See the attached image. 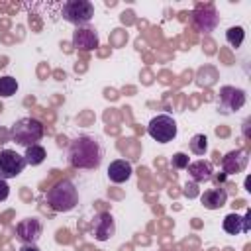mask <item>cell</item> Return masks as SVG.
Instances as JSON below:
<instances>
[{"label":"cell","mask_w":251,"mask_h":251,"mask_svg":"<svg viewBox=\"0 0 251 251\" xmlns=\"http://www.w3.org/2000/svg\"><path fill=\"white\" fill-rule=\"evenodd\" d=\"M147 133L159 143H169L176 137V122L167 114H159L147 124Z\"/></svg>","instance_id":"5"},{"label":"cell","mask_w":251,"mask_h":251,"mask_svg":"<svg viewBox=\"0 0 251 251\" xmlns=\"http://www.w3.org/2000/svg\"><path fill=\"white\" fill-rule=\"evenodd\" d=\"M171 167L173 169H186L188 167V155L184 153H175L171 159Z\"/></svg>","instance_id":"21"},{"label":"cell","mask_w":251,"mask_h":251,"mask_svg":"<svg viewBox=\"0 0 251 251\" xmlns=\"http://www.w3.org/2000/svg\"><path fill=\"white\" fill-rule=\"evenodd\" d=\"M188 175L194 182H204V180H210L214 176V171H212V163L210 161H194V163H188Z\"/></svg>","instance_id":"16"},{"label":"cell","mask_w":251,"mask_h":251,"mask_svg":"<svg viewBox=\"0 0 251 251\" xmlns=\"http://www.w3.org/2000/svg\"><path fill=\"white\" fill-rule=\"evenodd\" d=\"M47 204L55 212H61V214L71 212L78 204V190H76V186L69 178H63V180L55 182L47 190Z\"/></svg>","instance_id":"2"},{"label":"cell","mask_w":251,"mask_h":251,"mask_svg":"<svg viewBox=\"0 0 251 251\" xmlns=\"http://www.w3.org/2000/svg\"><path fill=\"white\" fill-rule=\"evenodd\" d=\"M18 92V80L14 76H0V96L2 98H10Z\"/></svg>","instance_id":"19"},{"label":"cell","mask_w":251,"mask_h":251,"mask_svg":"<svg viewBox=\"0 0 251 251\" xmlns=\"http://www.w3.org/2000/svg\"><path fill=\"white\" fill-rule=\"evenodd\" d=\"M45 157H47V153H45V149H43L39 143L25 147V155H24V159H25V165L37 167V165H41V163L45 161Z\"/></svg>","instance_id":"17"},{"label":"cell","mask_w":251,"mask_h":251,"mask_svg":"<svg viewBox=\"0 0 251 251\" xmlns=\"http://www.w3.org/2000/svg\"><path fill=\"white\" fill-rule=\"evenodd\" d=\"M200 202L208 210H220L227 202V192H226V188H208L200 196Z\"/></svg>","instance_id":"15"},{"label":"cell","mask_w":251,"mask_h":251,"mask_svg":"<svg viewBox=\"0 0 251 251\" xmlns=\"http://www.w3.org/2000/svg\"><path fill=\"white\" fill-rule=\"evenodd\" d=\"M188 147H190V151H192L194 155H204V153L208 151V137H206L204 133H196V135L190 137Z\"/></svg>","instance_id":"18"},{"label":"cell","mask_w":251,"mask_h":251,"mask_svg":"<svg viewBox=\"0 0 251 251\" xmlns=\"http://www.w3.org/2000/svg\"><path fill=\"white\" fill-rule=\"evenodd\" d=\"M245 39V31L241 25H231L227 31H226V41L231 45V47H239Z\"/></svg>","instance_id":"20"},{"label":"cell","mask_w":251,"mask_h":251,"mask_svg":"<svg viewBox=\"0 0 251 251\" xmlns=\"http://www.w3.org/2000/svg\"><path fill=\"white\" fill-rule=\"evenodd\" d=\"M43 133H45V127L35 118H22L10 129L12 141H16V145H20V147L35 145L37 141H41Z\"/></svg>","instance_id":"3"},{"label":"cell","mask_w":251,"mask_h":251,"mask_svg":"<svg viewBox=\"0 0 251 251\" xmlns=\"http://www.w3.org/2000/svg\"><path fill=\"white\" fill-rule=\"evenodd\" d=\"M131 175H133V167H131V163L126 161V159H116V161H112L110 167H108V178H110L112 182H116V184H122V182H126V180H129Z\"/></svg>","instance_id":"14"},{"label":"cell","mask_w":251,"mask_h":251,"mask_svg":"<svg viewBox=\"0 0 251 251\" xmlns=\"http://www.w3.org/2000/svg\"><path fill=\"white\" fill-rule=\"evenodd\" d=\"M63 20L76 27H84L94 18V4L88 0H69L63 4Z\"/></svg>","instance_id":"4"},{"label":"cell","mask_w":251,"mask_h":251,"mask_svg":"<svg viewBox=\"0 0 251 251\" xmlns=\"http://www.w3.org/2000/svg\"><path fill=\"white\" fill-rule=\"evenodd\" d=\"M20 251H39V249H37V245H22Z\"/></svg>","instance_id":"23"},{"label":"cell","mask_w":251,"mask_h":251,"mask_svg":"<svg viewBox=\"0 0 251 251\" xmlns=\"http://www.w3.org/2000/svg\"><path fill=\"white\" fill-rule=\"evenodd\" d=\"M247 163H249L247 151H245V149H233V151L226 153L224 159H222L224 175H237V173H243L245 167H247Z\"/></svg>","instance_id":"11"},{"label":"cell","mask_w":251,"mask_h":251,"mask_svg":"<svg viewBox=\"0 0 251 251\" xmlns=\"http://www.w3.org/2000/svg\"><path fill=\"white\" fill-rule=\"evenodd\" d=\"M69 163L75 169H84V171H92L98 169L104 157V149L100 145V141L92 135H78L71 141L69 151H67Z\"/></svg>","instance_id":"1"},{"label":"cell","mask_w":251,"mask_h":251,"mask_svg":"<svg viewBox=\"0 0 251 251\" xmlns=\"http://www.w3.org/2000/svg\"><path fill=\"white\" fill-rule=\"evenodd\" d=\"M224 231L229 233V235H239L241 231H249L251 229V210L245 212V216H237V214H227L224 218V224H222Z\"/></svg>","instance_id":"13"},{"label":"cell","mask_w":251,"mask_h":251,"mask_svg":"<svg viewBox=\"0 0 251 251\" xmlns=\"http://www.w3.org/2000/svg\"><path fill=\"white\" fill-rule=\"evenodd\" d=\"M220 22V16L216 12V8L212 4H206V6H198L194 12H192V25L194 29H198L200 33H210L216 29Z\"/></svg>","instance_id":"8"},{"label":"cell","mask_w":251,"mask_h":251,"mask_svg":"<svg viewBox=\"0 0 251 251\" xmlns=\"http://www.w3.org/2000/svg\"><path fill=\"white\" fill-rule=\"evenodd\" d=\"M41 231H43V226L37 218L20 220L16 226V237L22 245H35L37 239L41 237Z\"/></svg>","instance_id":"9"},{"label":"cell","mask_w":251,"mask_h":251,"mask_svg":"<svg viewBox=\"0 0 251 251\" xmlns=\"http://www.w3.org/2000/svg\"><path fill=\"white\" fill-rule=\"evenodd\" d=\"M245 106V92L241 88L235 86H222L220 88V96H218V108L224 114H231L237 112Z\"/></svg>","instance_id":"7"},{"label":"cell","mask_w":251,"mask_h":251,"mask_svg":"<svg viewBox=\"0 0 251 251\" xmlns=\"http://www.w3.org/2000/svg\"><path fill=\"white\" fill-rule=\"evenodd\" d=\"M8 196H10V186L4 178H0V202H4Z\"/></svg>","instance_id":"22"},{"label":"cell","mask_w":251,"mask_h":251,"mask_svg":"<svg viewBox=\"0 0 251 251\" xmlns=\"http://www.w3.org/2000/svg\"><path fill=\"white\" fill-rule=\"evenodd\" d=\"M116 233V222H114V216L110 212H100L94 216V222H92V235L94 239L98 241H108L110 237H114Z\"/></svg>","instance_id":"10"},{"label":"cell","mask_w":251,"mask_h":251,"mask_svg":"<svg viewBox=\"0 0 251 251\" xmlns=\"http://www.w3.org/2000/svg\"><path fill=\"white\" fill-rule=\"evenodd\" d=\"M73 47L76 51H92L98 47V33L92 27H76L73 33Z\"/></svg>","instance_id":"12"},{"label":"cell","mask_w":251,"mask_h":251,"mask_svg":"<svg viewBox=\"0 0 251 251\" xmlns=\"http://www.w3.org/2000/svg\"><path fill=\"white\" fill-rule=\"evenodd\" d=\"M25 169V159L14 149H0V178H16Z\"/></svg>","instance_id":"6"}]
</instances>
